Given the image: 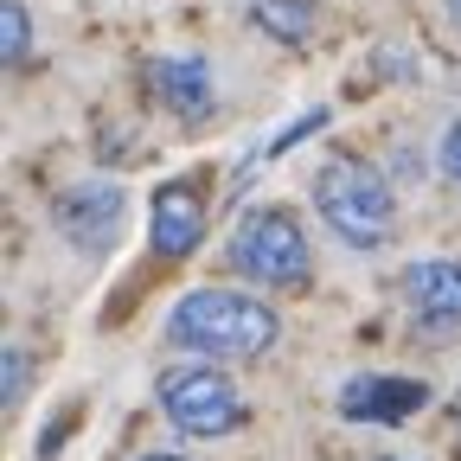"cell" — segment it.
<instances>
[{
  "label": "cell",
  "instance_id": "6da1fadb",
  "mask_svg": "<svg viewBox=\"0 0 461 461\" xmlns=\"http://www.w3.org/2000/svg\"><path fill=\"white\" fill-rule=\"evenodd\" d=\"M276 339H282L276 308L244 288H193L167 314V346L199 359H263Z\"/></svg>",
  "mask_w": 461,
  "mask_h": 461
},
{
  "label": "cell",
  "instance_id": "7a4b0ae2",
  "mask_svg": "<svg viewBox=\"0 0 461 461\" xmlns=\"http://www.w3.org/2000/svg\"><path fill=\"white\" fill-rule=\"evenodd\" d=\"M314 212H321V224L333 230V238L353 244V250H384L391 230H397L391 180L372 160H359V154H333L314 173Z\"/></svg>",
  "mask_w": 461,
  "mask_h": 461
},
{
  "label": "cell",
  "instance_id": "3957f363",
  "mask_svg": "<svg viewBox=\"0 0 461 461\" xmlns=\"http://www.w3.org/2000/svg\"><path fill=\"white\" fill-rule=\"evenodd\" d=\"M230 269H238L244 282L257 288H308L314 276V257H308V230L295 212H282V205H257L238 218V230H230V244H224Z\"/></svg>",
  "mask_w": 461,
  "mask_h": 461
},
{
  "label": "cell",
  "instance_id": "277c9868",
  "mask_svg": "<svg viewBox=\"0 0 461 461\" xmlns=\"http://www.w3.org/2000/svg\"><path fill=\"white\" fill-rule=\"evenodd\" d=\"M160 411H167V423L180 436L212 442V436H230L244 423V391L218 366H173L160 378Z\"/></svg>",
  "mask_w": 461,
  "mask_h": 461
},
{
  "label": "cell",
  "instance_id": "5b68a950",
  "mask_svg": "<svg viewBox=\"0 0 461 461\" xmlns=\"http://www.w3.org/2000/svg\"><path fill=\"white\" fill-rule=\"evenodd\" d=\"M122 186H109V180H84V186H71V193H58V205H51V218H58V230L84 250V257H103V250H115V238H122Z\"/></svg>",
  "mask_w": 461,
  "mask_h": 461
},
{
  "label": "cell",
  "instance_id": "8992f818",
  "mask_svg": "<svg viewBox=\"0 0 461 461\" xmlns=\"http://www.w3.org/2000/svg\"><path fill=\"white\" fill-rule=\"evenodd\" d=\"M403 308L417 327H461V257H423L403 269Z\"/></svg>",
  "mask_w": 461,
  "mask_h": 461
},
{
  "label": "cell",
  "instance_id": "52a82bcc",
  "mask_svg": "<svg viewBox=\"0 0 461 461\" xmlns=\"http://www.w3.org/2000/svg\"><path fill=\"white\" fill-rule=\"evenodd\" d=\"M429 403V384L423 378H384V372H366V378H346L339 384V417L346 423H403Z\"/></svg>",
  "mask_w": 461,
  "mask_h": 461
},
{
  "label": "cell",
  "instance_id": "ba28073f",
  "mask_svg": "<svg viewBox=\"0 0 461 461\" xmlns=\"http://www.w3.org/2000/svg\"><path fill=\"white\" fill-rule=\"evenodd\" d=\"M148 230H154V250L160 257H193L199 238H205V199H199V186L167 180L154 193V205H148Z\"/></svg>",
  "mask_w": 461,
  "mask_h": 461
},
{
  "label": "cell",
  "instance_id": "9c48e42d",
  "mask_svg": "<svg viewBox=\"0 0 461 461\" xmlns=\"http://www.w3.org/2000/svg\"><path fill=\"white\" fill-rule=\"evenodd\" d=\"M154 90H160V103L180 115V122H205L212 115V103H218V84H212V65L205 58H193V51H167V58H154Z\"/></svg>",
  "mask_w": 461,
  "mask_h": 461
},
{
  "label": "cell",
  "instance_id": "30bf717a",
  "mask_svg": "<svg viewBox=\"0 0 461 461\" xmlns=\"http://www.w3.org/2000/svg\"><path fill=\"white\" fill-rule=\"evenodd\" d=\"M250 20L269 39H282V45H302L314 32V7H308V0H250Z\"/></svg>",
  "mask_w": 461,
  "mask_h": 461
},
{
  "label": "cell",
  "instance_id": "8fae6325",
  "mask_svg": "<svg viewBox=\"0 0 461 461\" xmlns=\"http://www.w3.org/2000/svg\"><path fill=\"white\" fill-rule=\"evenodd\" d=\"M0 58H7V65H26V58H32V20H26V0H0Z\"/></svg>",
  "mask_w": 461,
  "mask_h": 461
},
{
  "label": "cell",
  "instance_id": "7c38bea8",
  "mask_svg": "<svg viewBox=\"0 0 461 461\" xmlns=\"http://www.w3.org/2000/svg\"><path fill=\"white\" fill-rule=\"evenodd\" d=\"M26 384H32V366H26L20 346H7V353H0V397L20 403V397H26Z\"/></svg>",
  "mask_w": 461,
  "mask_h": 461
},
{
  "label": "cell",
  "instance_id": "4fadbf2b",
  "mask_svg": "<svg viewBox=\"0 0 461 461\" xmlns=\"http://www.w3.org/2000/svg\"><path fill=\"white\" fill-rule=\"evenodd\" d=\"M436 160H442L448 180L461 186V122H448V135H442V154H436Z\"/></svg>",
  "mask_w": 461,
  "mask_h": 461
},
{
  "label": "cell",
  "instance_id": "5bb4252c",
  "mask_svg": "<svg viewBox=\"0 0 461 461\" xmlns=\"http://www.w3.org/2000/svg\"><path fill=\"white\" fill-rule=\"evenodd\" d=\"M141 461H186V455H141Z\"/></svg>",
  "mask_w": 461,
  "mask_h": 461
},
{
  "label": "cell",
  "instance_id": "9a60e30c",
  "mask_svg": "<svg viewBox=\"0 0 461 461\" xmlns=\"http://www.w3.org/2000/svg\"><path fill=\"white\" fill-rule=\"evenodd\" d=\"M455 429H461V391H455Z\"/></svg>",
  "mask_w": 461,
  "mask_h": 461
},
{
  "label": "cell",
  "instance_id": "2e32d148",
  "mask_svg": "<svg viewBox=\"0 0 461 461\" xmlns=\"http://www.w3.org/2000/svg\"><path fill=\"white\" fill-rule=\"evenodd\" d=\"M455 20H461V0H455Z\"/></svg>",
  "mask_w": 461,
  "mask_h": 461
},
{
  "label": "cell",
  "instance_id": "e0dca14e",
  "mask_svg": "<svg viewBox=\"0 0 461 461\" xmlns=\"http://www.w3.org/2000/svg\"><path fill=\"white\" fill-rule=\"evenodd\" d=\"M384 461H403V455H384Z\"/></svg>",
  "mask_w": 461,
  "mask_h": 461
}]
</instances>
